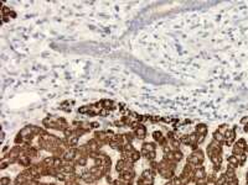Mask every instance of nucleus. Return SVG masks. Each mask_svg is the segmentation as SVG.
Listing matches in <instances>:
<instances>
[{"label": "nucleus", "instance_id": "f257e3e1", "mask_svg": "<svg viewBox=\"0 0 248 185\" xmlns=\"http://www.w3.org/2000/svg\"><path fill=\"white\" fill-rule=\"evenodd\" d=\"M133 133L135 135V138H136V140L143 141V140L146 137V127H145L143 123H139V126H138L135 130H133Z\"/></svg>", "mask_w": 248, "mask_h": 185}, {"label": "nucleus", "instance_id": "20e7f679", "mask_svg": "<svg viewBox=\"0 0 248 185\" xmlns=\"http://www.w3.org/2000/svg\"><path fill=\"white\" fill-rule=\"evenodd\" d=\"M172 158H174V162L179 163L180 161H182L184 153H182L180 149H174V151H172Z\"/></svg>", "mask_w": 248, "mask_h": 185}, {"label": "nucleus", "instance_id": "6e6552de", "mask_svg": "<svg viewBox=\"0 0 248 185\" xmlns=\"http://www.w3.org/2000/svg\"><path fill=\"white\" fill-rule=\"evenodd\" d=\"M109 115V110H107V109H102L101 110V112H99V116H108Z\"/></svg>", "mask_w": 248, "mask_h": 185}, {"label": "nucleus", "instance_id": "9b49d317", "mask_svg": "<svg viewBox=\"0 0 248 185\" xmlns=\"http://www.w3.org/2000/svg\"><path fill=\"white\" fill-rule=\"evenodd\" d=\"M145 185H154V184H145Z\"/></svg>", "mask_w": 248, "mask_h": 185}, {"label": "nucleus", "instance_id": "f03ea898", "mask_svg": "<svg viewBox=\"0 0 248 185\" xmlns=\"http://www.w3.org/2000/svg\"><path fill=\"white\" fill-rule=\"evenodd\" d=\"M141 148L145 149L148 153L149 152H156V143L155 142H144Z\"/></svg>", "mask_w": 248, "mask_h": 185}, {"label": "nucleus", "instance_id": "0eeeda50", "mask_svg": "<svg viewBox=\"0 0 248 185\" xmlns=\"http://www.w3.org/2000/svg\"><path fill=\"white\" fill-rule=\"evenodd\" d=\"M10 184H11L10 177H6V175L1 177V179H0V185H10Z\"/></svg>", "mask_w": 248, "mask_h": 185}, {"label": "nucleus", "instance_id": "39448f33", "mask_svg": "<svg viewBox=\"0 0 248 185\" xmlns=\"http://www.w3.org/2000/svg\"><path fill=\"white\" fill-rule=\"evenodd\" d=\"M92 107H93V105H83V106L78 107V114H86V115H88L90 111L92 110Z\"/></svg>", "mask_w": 248, "mask_h": 185}, {"label": "nucleus", "instance_id": "1a4fd4ad", "mask_svg": "<svg viewBox=\"0 0 248 185\" xmlns=\"http://www.w3.org/2000/svg\"><path fill=\"white\" fill-rule=\"evenodd\" d=\"M99 126H101L99 122H91V127H92V128H98Z\"/></svg>", "mask_w": 248, "mask_h": 185}, {"label": "nucleus", "instance_id": "7ed1b4c3", "mask_svg": "<svg viewBox=\"0 0 248 185\" xmlns=\"http://www.w3.org/2000/svg\"><path fill=\"white\" fill-rule=\"evenodd\" d=\"M195 132L197 135H202V136H206L207 135V126L205 123H200L195 127Z\"/></svg>", "mask_w": 248, "mask_h": 185}, {"label": "nucleus", "instance_id": "9d476101", "mask_svg": "<svg viewBox=\"0 0 248 185\" xmlns=\"http://www.w3.org/2000/svg\"><path fill=\"white\" fill-rule=\"evenodd\" d=\"M164 185H172V183H171V182H168V183H165Z\"/></svg>", "mask_w": 248, "mask_h": 185}, {"label": "nucleus", "instance_id": "423d86ee", "mask_svg": "<svg viewBox=\"0 0 248 185\" xmlns=\"http://www.w3.org/2000/svg\"><path fill=\"white\" fill-rule=\"evenodd\" d=\"M214 140H215V141H217V142H220V143H221V142H222V141H225V136H223V135H222V133H220V132H218V131H216V132H215V133H214Z\"/></svg>", "mask_w": 248, "mask_h": 185}]
</instances>
